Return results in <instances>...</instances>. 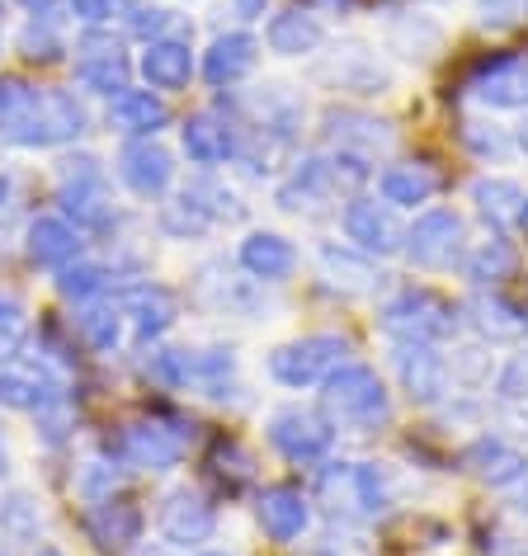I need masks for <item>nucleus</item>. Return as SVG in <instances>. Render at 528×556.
I'll return each mask as SVG.
<instances>
[{"label":"nucleus","instance_id":"f257e3e1","mask_svg":"<svg viewBox=\"0 0 528 556\" xmlns=\"http://www.w3.org/2000/svg\"><path fill=\"white\" fill-rule=\"evenodd\" d=\"M86 128H90V114L72 90L29 86L20 76L0 80V137L10 147H24V151L66 147Z\"/></svg>","mask_w":528,"mask_h":556},{"label":"nucleus","instance_id":"f03ea898","mask_svg":"<svg viewBox=\"0 0 528 556\" xmlns=\"http://www.w3.org/2000/svg\"><path fill=\"white\" fill-rule=\"evenodd\" d=\"M322 401L336 429H354V434H373L392 420V392L368 364H340L322 382Z\"/></svg>","mask_w":528,"mask_h":556},{"label":"nucleus","instance_id":"7ed1b4c3","mask_svg":"<svg viewBox=\"0 0 528 556\" xmlns=\"http://www.w3.org/2000/svg\"><path fill=\"white\" fill-rule=\"evenodd\" d=\"M368 179V161L350 151H326V156H302L293 175L274 189V203L284 213H312L316 203H330L344 189H359Z\"/></svg>","mask_w":528,"mask_h":556},{"label":"nucleus","instance_id":"20e7f679","mask_svg":"<svg viewBox=\"0 0 528 556\" xmlns=\"http://www.w3.org/2000/svg\"><path fill=\"white\" fill-rule=\"evenodd\" d=\"M457 307L429 288H397L378 307V326L397 344H443L457 336Z\"/></svg>","mask_w":528,"mask_h":556},{"label":"nucleus","instance_id":"39448f33","mask_svg":"<svg viewBox=\"0 0 528 556\" xmlns=\"http://www.w3.org/2000/svg\"><path fill=\"white\" fill-rule=\"evenodd\" d=\"M316 80L340 94H359V100H373V94H392L397 90V66L387 52H378L364 38H340L336 48L316 62Z\"/></svg>","mask_w":528,"mask_h":556},{"label":"nucleus","instance_id":"423d86ee","mask_svg":"<svg viewBox=\"0 0 528 556\" xmlns=\"http://www.w3.org/2000/svg\"><path fill=\"white\" fill-rule=\"evenodd\" d=\"M58 199H62V213L76 231H104L114 222V193H109V175L100 156L90 151H76L58 165Z\"/></svg>","mask_w":528,"mask_h":556},{"label":"nucleus","instance_id":"0eeeda50","mask_svg":"<svg viewBox=\"0 0 528 556\" xmlns=\"http://www.w3.org/2000/svg\"><path fill=\"white\" fill-rule=\"evenodd\" d=\"M340 364H350V340L344 336H298L288 344H274L269 358H264L269 378L288 387V392L322 387Z\"/></svg>","mask_w":528,"mask_h":556},{"label":"nucleus","instance_id":"6e6552de","mask_svg":"<svg viewBox=\"0 0 528 556\" xmlns=\"http://www.w3.org/2000/svg\"><path fill=\"white\" fill-rule=\"evenodd\" d=\"M415 269L443 274L467 255V217L457 207H425L406 227V250H401Z\"/></svg>","mask_w":528,"mask_h":556},{"label":"nucleus","instance_id":"1a4fd4ad","mask_svg":"<svg viewBox=\"0 0 528 556\" xmlns=\"http://www.w3.org/2000/svg\"><path fill=\"white\" fill-rule=\"evenodd\" d=\"M269 443L279 448L288 463H322V457L336 448V425H330L326 410H312V406H279L264 425Z\"/></svg>","mask_w":528,"mask_h":556},{"label":"nucleus","instance_id":"9d476101","mask_svg":"<svg viewBox=\"0 0 528 556\" xmlns=\"http://www.w3.org/2000/svg\"><path fill=\"white\" fill-rule=\"evenodd\" d=\"M392 372L397 387L411 406H443L453 392V372H449V354H439V344H397L392 350Z\"/></svg>","mask_w":528,"mask_h":556},{"label":"nucleus","instance_id":"9b49d317","mask_svg":"<svg viewBox=\"0 0 528 556\" xmlns=\"http://www.w3.org/2000/svg\"><path fill=\"white\" fill-rule=\"evenodd\" d=\"M340 222H344L350 245H359L373 260H392V255L406 250V227L397 222L392 203H378V199H368V193H354V199L344 203Z\"/></svg>","mask_w":528,"mask_h":556},{"label":"nucleus","instance_id":"f8f14e48","mask_svg":"<svg viewBox=\"0 0 528 556\" xmlns=\"http://www.w3.org/2000/svg\"><path fill=\"white\" fill-rule=\"evenodd\" d=\"M133 62L123 52V38H114L109 29H86L80 34V62H76V80L90 94H104V100H118L128 90Z\"/></svg>","mask_w":528,"mask_h":556},{"label":"nucleus","instance_id":"ddd939ff","mask_svg":"<svg viewBox=\"0 0 528 556\" xmlns=\"http://www.w3.org/2000/svg\"><path fill=\"white\" fill-rule=\"evenodd\" d=\"M156 533H161L165 547L189 552V547H199V542H208L217 533V509L208 505L193 485H175L156 509Z\"/></svg>","mask_w":528,"mask_h":556},{"label":"nucleus","instance_id":"4468645a","mask_svg":"<svg viewBox=\"0 0 528 556\" xmlns=\"http://www.w3.org/2000/svg\"><path fill=\"white\" fill-rule=\"evenodd\" d=\"M118 457L142 471H171L185 457V434L171 420H133L118 434Z\"/></svg>","mask_w":528,"mask_h":556},{"label":"nucleus","instance_id":"2eb2a0df","mask_svg":"<svg viewBox=\"0 0 528 556\" xmlns=\"http://www.w3.org/2000/svg\"><path fill=\"white\" fill-rule=\"evenodd\" d=\"M118 179L137 199H165L175 185V156L156 137H133V142L118 151Z\"/></svg>","mask_w":528,"mask_h":556},{"label":"nucleus","instance_id":"dca6fc26","mask_svg":"<svg viewBox=\"0 0 528 556\" xmlns=\"http://www.w3.org/2000/svg\"><path fill=\"white\" fill-rule=\"evenodd\" d=\"M463 467L491 491H510L528 477V453L519 443H510L505 434H477L463 448Z\"/></svg>","mask_w":528,"mask_h":556},{"label":"nucleus","instance_id":"f3484780","mask_svg":"<svg viewBox=\"0 0 528 556\" xmlns=\"http://www.w3.org/2000/svg\"><path fill=\"white\" fill-rule=\"evenodd\" d=\"M326 142L330 151H350V156L378 161L382 151L397 147V132L387 118H373L364 109H330L326 114Z\"/></svg>","mask_w":528,"mask_h":556},{"label":"nucleus","instance_id":"a211bd4d","mask_svg":"<svg viewBox=\"0 0 528 556\" xmlns=\"http://www.w3.org/2000/svg\"><path fill=\"white\" fill-rule=\"evenodd\" d=\"M467 94L481 109H495V114H519V109H528V58L486 62L481 72L467 80Z\"/></svg>","mask_w":528,"mask_h":556},{"label":"nucleus","instance_id":"6ab92c4d","mask_svg":"<svg viewBox=\"0 0 528 556\" xmlns=\"http://www.w3.org/2000/svg\"><path fill=\"white\" fill-rule=\"evenodd\" d=\"M298 245L288 241L284 231H264V227H255V231H246L241 236V245H236V264L255 278V283H284V278H293V269H298Z\"/></svg>","mask_w":528,"mask_h":556},{"label":"nucleus","instance_id":"aec40b11","mask_svg":"<svg viewBox=\"0 0 528 556\" xmlns=\"http://www.w3.org/2000/svg\"><path fill=\"white\" fill-rule=\"evenodd\" d=\"M142 528H147V514L137 509L128 495L90 500V509H86V533L95 538V547H104V552L137 547V542H142Z\"/></svg>","mask_w":528,"mask_h":556},{"label":"nucleus","instance_id":"412c9836","mask_svg":"<svg viewBox=\"0 0 528 556\" xmlns=\"http://www.w3.org/2000/svg\"><path fill=\"white\" fill-rule=\"evenodd\" d=\"M316 264H322V278L340 293H378L382 288V269L378 260L364 255L359 245H340V241H322L316 245Z\"/></svg>","mask_w":528,"mask_h":556},{"label":"nucleus","instance_id":"4be33fe9","mask_svg":"<svg viewBox=\"0 0 528 556\" xmlns=\"http://www.w3.org/2000/svg\"><path fill=\"white\" fill-rule=\"evenodd\" d=\"M118 307L133 321V336L142 340V344H156L165 330L179 321V298L171 293V288H161V283H137V288H128Z\"/></svg>","mask_w":528,"mask_h":556},{"label":"nucleus","instance_id":"5701e85b","mask_svg":"<svg viewBox=\"0 0 528 556\" xmlns=\"http://www.w3.org/2000/svg\"><path fill=\"white\" fill-rule=\"evenodd\" d=\"M260 66V38L246 29L217 34L203 52V76L208 86H241V80Z\"/></svg>","mask_w":528,"mask_h":556},{"label":"nucleus","instance_id":"b1692460","mask_svg":"<svg viewBox=\"0 0 528 556\" xmlns=\"http://www.w3.org/2000/svg\"><path fill=\"white\" fill-rule=\"evenodd\" d=\"M467 326L477 330V340L491 344V350H495V344H524V340H528V312L519 307V302L500 298V293L472 298Z\"/></svg>","mask_w":528,"mask_h":556},{"label":"nucleus","instance_id":"393cba45","mask_svg":"<svg viewBox=\"0 0 528 556\" xmlns=\"http://www.w3.org/2000/svg\"><path fill=\"white\" fill-rule=\"evenodd\" d=\"M137 72H142L147 90H189L193 80V48L185 38H151L137 58Z\"/></svg>","mask_w":528,"mask_h":556},{"label":"nucleus","instance_id":"a878e982","mask_svg":"<svg viewBox=\"0 0 528 556\" xmlns=\"http://www.w3.org/2000/svg\"><path fill=\"white\" fill-rule=\"evenodd\" d=\"M467 199H472V207H477V217H481L491 231L524 227L528 193H524L519 185H514V179H505V175H481V179H472Z\"/></svg>","mask_w":528,"mask_h":556},{"label":"nucleus","instance_id":"bb28decb","mask_svg":"<svg viewBox=\"0 0 528 556\" xmlns=\"http://www.w3.org/2000/svg\"><path fill=\"white\" fill-rule=\"evenodd\" d=\"M387 52H397L401 62H435L443 52V24L420 10H401L387 15Z\"/></svg>","mask_w":528,"mask_h":556},{"label":"nucleus","instance_id":"cd10ccee","mask_svg":"<svg viewBox=\"0 0 528 556\" xmlns=\"http://www.w3.org/2000/svg\"><path fill=\"white\" fill-rule=\"evenodd\" d=\"M264 43H269L274 58H316L326 48V24L312 15V10H279L269 24H264Z\"/></svg>","mask_w":528,"mask_h":556},{"label":"nucleus","instance_id":"c85d7f7f","mask_svg":"<svg viewBox=\"0 0 528 556\" xmlns=\"http://www.w3.org/2000/svg\"><path fill=\"white\" fill-rule=\"evenodd\" d=\"M179 142H185V156L193 165L217 170V165L236 161V142H241V132H236L227 118H217V114H193L185 128H179Z\"/></svg>","mask_w":528,"mask_h":556},{"label":"nucleus","instance_id":"c756f323","mask_svg":"<svg viewBox=\"0 0 528 556\" xmlns=\"http://www.w3.org/2000/svg\"><path fill=\"white\" fill-rule=\"evenodd\" d=\"M24 250L38 269H66V264L80 260V231L66 217H34L29 231H24Z\"/></svg>","mask_w":528,"mask_h":556},{"label":"nucleus","instance_id":"7c9ffc66","mask_svg":"<svg viewBox=\"0 0 528 556\" xmlns=\"http://www.w3.org/2000/svg\"><path fill=\"white\" fill-rule=\"evenodd\" d=\"M255 514H260V528L274 542H298L312 528V500L302 491H293V485H274V491H264Z\"/></svg>","mask_w":528,"mask_h":556},{"label":"nucleus","instance_id":"2f4dec72","mask_svg":"<svg viewBox=\"0 0 528 556\" xmlns=\"http://www.w3.org/2000/svg\"><path fill=\"white\" fill-rule=\"evenodd\" d=\"M58 401H66V392L48 372H29V368H0V406L5 410H24V415H43Z\"/></svg>","mask_w":528,"mask_h":556},{"label":"nucleus","instance_id":"473e14b6","mask_svg":"<svg viewBox=\"0 0 528 556\" xmlns=\"http://www.w3.org/2000/svg\"><path fill=\"white\" fill-rule=\"evenodd\" d=\"M109 123L128 137H156L171 123L161 90H123L118 100H109Z\"/></svg>","mask_w":528,"mask_h":556},{"label":"nucleus","instance_id":"72a5a7b5","mask_svg":"<svg viewBox=\"0 0 528 556\" xmlns=\"http://www.w3.org/2000/svg\"><path fill=\"white\" fill-rule=\"evenodd\" d=\"M161 231L171 236V241H199V236H208L217 227V217H213V207H208L193 189H179L171 193V199L161 203Z\"/></svg>","mask_w":528,"mask_h":556},{"label":"nucleus","instance_id":"f704fd0d","mask_svg":"<svg viewBox=\"0 0 528 556\" xmlns=\"http://www.w3.org/2000/svg\"><path fill=\"white\" fill-rule=\"evenodd\" d=\"M378 189H382V203H392V207H425L439 189V175L429 170V165H415V161L387 165L378 175Z\"/></svg>","mask_w":528,"mask_h":556},{"label":"nucleus","instance_id":"c9c22d12","mask_svg":"<svg viewBox=\"0 0 528 556\" xmlns=\"http://www.w3.org/2000/svg\"><path fill=\"white\" fill-rule=\"evenodd\" d=\"M514 264H519V250H514L505 236H491V241L467 245L463 274H467V283H472V288H491V283H500V278H510V274H514Z\"/></svg>","mask_w":528,"mask_h":556},{"label":"nucleus","instance_id":"e433bc0d","mask_svg":"<svg viewBox=\"0 0 528 556\" xmlns=\"http://www.w3.org/2000/svg\"><path fill=\"white\" fill-rule=\"evenodd\" d=\"M123 307L118 302H86L80 307V316H76V326H80V340L90 344V350H100V354H114L118 350V340H123Z\"/></svg>","mask_w":528,"mask_h":556},{"label":"nucleus","instance_id":"4c0bfd02","mask_svg":"<svg viewBox=\"0 0 528 556\" xmlns=\"http://www.w3.org/2000/svg\"><path fill=\"white\" fill-rule=\"evenodd\" d=\"M109 283H114V274H109V264L100 260H86L80 255L76 264H66L58 274V293L66 302H76V307H86V302H100L109 293Z\"/></svg>","mask_w":528,"mask_h":556},{"label":"nucleus","instance_id":"58836bf2","mask_svg":"<svg viewBox=\"0 0 528 556\" xmlns=\"http://www.w3.org/2000/svg\"><path fill=\"white\" fill-rule=\"evenodd\" d=\"M449 372H453V387H467V392H477L495 378V354L491 344H457L453 358H449Z\"/></svg>","mask_w":528,"mask_h":556},{"label":"nucleus","instance_id":"ea45409f","mask_svg":"<svg viewBox=\"0 0 528 556\" xmlns=\"http://www.w3.org/2000/svg\"><path fill=\"white\" fill-rule=\"evenodd\" d=\"M29 344V312L20 298H0V368L15 364Z\"/></svg>","mask_w":528,"mask_h":556},{"label":"nucleus","instance_id":"a19ab883","mask_svg":"<svg viewBox=\"0 0 528 556\" xmlns=\"http://www.w3.org/2000/svg\"><path fill=\"white\" fill-rule=\"evenodd\" d=\"M15 48H20V58H29V62H58L66 52V43H62V34H58V24L52 20H29L20 29Z\"/></svg>","mask_w":528,"mask_h":556},{"label":"nucleus","instance_id":"79ce46f5","mask_svg":"<svg viewBox=\"0 0 528 556\" xmlns=\"http://www.w3.org/2000/svg\"><path fill=\"white\" fill-rule=\"evenodd\" d=\"M38 500L29 491H10L0 500V528H5L10 538H38Z\"/></svg>","mask_w":528,"mask_h":556},{"label":"nucleus","instance_id":"37998d69","mask_svg":"<svg viewBox=\"0 0 528 556\" xmlns=\"http://www.w3.org/2000/svg\"><path fill=\"white\" fill-rule=\"evenodd\" d=\"M463 142L477 151L481 161H505L510 151H514V137L505 128H495V123H481V118L463 123Z\"/></svg>","mask_w":528,"mask_h":556},{"label":"nucleus","instance_id":"c03bdc74","mask_svg":"<svg viewBox=\"0 0 528 556\" xmlns=\"http://www.w3.org/2000/svg\"><path fill=\"white\" fill-rule=\"evenodd\" d=\"M137 0H66V10L86 24V29H109L114 20H128Z\"/></svg>","mask_w":528,"mask_h":556},{"label":"nucleus","instance_id":"a18cd8bd","mask_svg":"<svg viewBox=\"0 0 528 556\" xmlns=\"http://www.w3.org/2000/svg\"><path fill=\"white\" fill-rule=\"evenodd\" d=\"M524 10H528V0H472V15H477L481 29H514V24L524 20Z\"/></svg>","mask_w":528,"mask_h":556},{"label":"nucleus","instance_id":"49530a36","mask_svg":"<svg viewBox=\"0 0 528 556\" xmlns=\"http://www.w3.org/2000/svg\"><path fill=\"white\" fill-rule=\"evenodd\" d=\"M495 396H500V406H528V358H514V364L495 368Z\"/></svg>","mask_w":528,"mask_h":556},{"label":"nucleus","instance_id":"de8ad7c7","mask_svg":"<svg viewBox=\"0 0 528 556\" xmlns=\"http://www.w3.org/2000/svg\"><path fill=\"white\" fill-rule=\"evenodd\" d=\"M123 24H128V34H137L142 43H151V38H165V29H171V10H161V5H142V0H137L133 15L123 20Z\"/></svg>","mask_w":528,"mask_h":556},{"label":"nucleus","instance_id":"09e8293b","mask_svg":"<svg viewBox=\"0 0 528 556\" xmlns=\"http://www.w3.org/2000/svg\"><path fill=\"white\" fill-rule=\"evenodd\" d=\"M80 495H86V500L118 495V471L109 467V463H86V477H80Z\"/></svg>","mask_w":528,"mask_h":556},{"label":"nucleus","instance_id":"8fccbe9b","mask_svg":"<svg viewBox=\"0 0 528 556\" xmlns=\"http://www.w3.org/2000/svg\"><path fill=\"white\" fill-rule=\"evenodd\" d=\"M316 556H368V547H364V542H359V538H330V542H326V547L316 552Z\"/></svg>","mask_w":528,"mask_h":556},{"label":"nucleus","instance_id":"3c124183","mask_svg":"<svg viewBox=\"0 0 528 556\" xmlns=\"http://www.w3.org/2000/svg\"><path fill=\"white\" fill-rule=\"evenodd\" d=\"M486 556H528V547H524V538H505V533H495V542L486 547Z\"/></svg>","mask_w":528,"mask_h":556},{"label":"nucleus","instance_id":"603ef678","mask_svg":"<svg viewBox=\"0 0 528 556\" xmlns=\"http://www.w3.org/2000/svg\"><path fill=\"white\" fill-rule=\"evenodd\" d=\"M264 10H269V0H236V15L241 20H260Z\"/></svg>","mask_w":528,"mask_h":556},{"label":"nucleus","instance_id":"864d4df0","mask_svg":"<svg viewBox=\"0 0 528 556\" xmlns=\"http://www.w3.org/2000/svg\"><path fill=\"white\" fill-rule=\"evenodd\" d=\"M514 514H528V477L519 481V491H514Z\"/></svg>","mask_w":528,"mask_h":556},{"label":"nucleus","instance_id":"5fc2aeb1","mask_svg":"<svg viewBox=\"0 0 528 556\" xmlns=\"http://www.w3.org/2000/svg\"><path fill=\"white\" fill-rule=\"evenodd\" d=\"M401 5H411V10H425V5H449V0H401Z\"/></svg>","mask_w":528,"mask_h":556},{"label":"nucleus","instance_id":"6e6d98bb","mask_svg":"<svg viewBox=\"0 0 528 556\" xmlns=\"http://www.w3.org/2000/svg\"><path fill=\"white\" fill-rule=\"evenodd\" d=\"M10 471V453H5V434H0V477Z\"/></svg>","mask_w":528,"mask_h":556},{"label":"nucleus","instance_id":"4d7b16f0","mask_svg":"<svg viewBox=\"0 0 528 556\" xmlns=\"http://www.w3.org/2000/svg\"><path fill=\"white\" fill-rule=\"evenodd\" d=\"M5 203H10V179L0 175V207H5Z\"/></svg>","mask_w":528,"mask_h":556},{"label":"nucleus","instance_id":"13d9d810","mask_svg":"<svg viewBox=\"0 0 528 556\" xmlns=\"http://www.w3.org/2000/svg\"><path fill=\"white\" fill-rule=\"evenodd\" d=\"M519 147H524V151H528V118H524V123H519Z\"/></svg>","mask_w":528,"mask_h":556},{"label":"nucleus","instance_id":"bf43d9fd","mask_svg":"<svg viewBox=\"0 0 528 556\" xmlns=\"http://www.w3.org/2000/svg\"><path fill=\"white\" fill-rule=\"evenodd\" d=\"M38 556H62L58 547H38Z\"/></svg>","mask_w":528,"mask_h":556},{"label":"nucleus","instance_id":"052dcab7","mask_svg":"<svg viewBox=\"0 0 528 556\" xmlns=\"http://www.w3.org/2000/svg\"><path fill=\"white\" fill-rule=\"evenodd\" d=\"M199 556H227V552H199Z\"/></svg>","mask_w":528,"mask_h":556},{"label":"nucleus","instance_id":"680f3d73","mask_svg":"<svg viewBox=\"0 0 528 556\" xmlns=\"http://www.w3.org/2000/svg\"><path fill=\"white\" fill-rule=\"evenodd\" d=\"M0 20H5V0H0Z\"/></svg>","mask_w":528,"mask_h":556},{"label":"nucleus","instance_id":"e2e57ef3","mask_svg":"<svg viewBox=\"0 0 528 556\" xmlns=\"http://www.w3.org/2000/svg\"><path fill=\"white\" fill-rule=\"evenodd\" d=\"M524 227H528V207H524Z\"/></svg>","mask_w":528,"mask_h":556}]
</instances>
